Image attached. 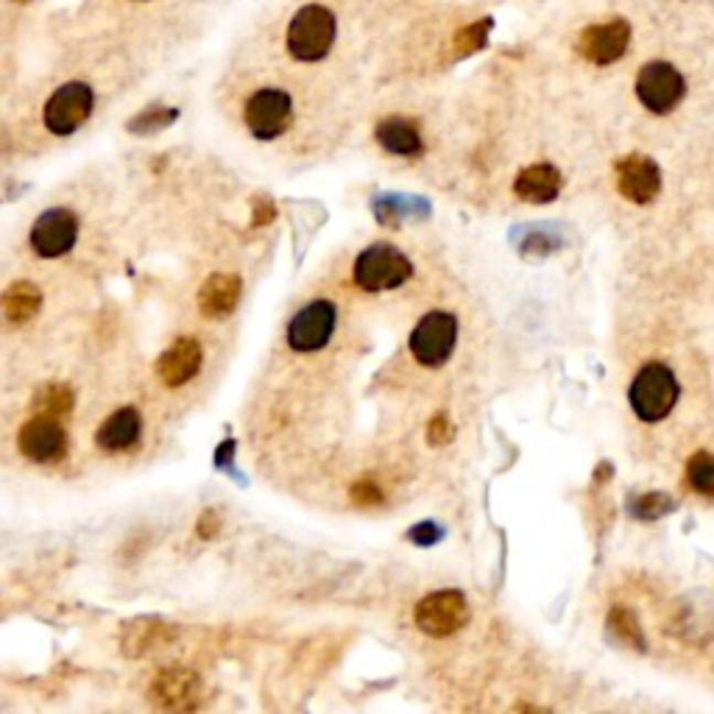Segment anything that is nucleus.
I'll return each instance as SVG.
<instances>
[{
  "label": "nucleus",
  "mask_w": 714,
  "mask_h": 714,
  "mask_svg": "<svg viewBox=\"0 0 714 714\" xmlns=\"http://www.w3.org/2000/svg\"><path fill=\"white\" fill-rule=\"evenodd\" d=\"M617 191L634 204H650L661 191V171L650 156L628 154L617 162Z\"/></svg>",
  "instance_id": "14"
},
{
  "label": "nucleus",
  "mask_w": 714,
  "mask_h": 714,
  "mask_svg": "<svg viewBox=\"0 0 714 714\" xmlns=\"http://www.w3.org/2000/svg\"><path fill=\"white\" fill-rule=\"evenodd\" d=\"M608 625H612V631L617 634L623 642L642 648V631H639V623L631 612L617 608V612H612V617H608Z\"/></svg>",
  "instance_id": "25"
},
{
  "label": "nucleus",
  "mask_w": 714,
  "mask_h": 714,
  "mask_svg": "<svg viewBox=\"0 0 714 714\" xmlns=\"http://www.w3.org/2000/svg\"><path fill=\"white\" fill-rule=\"evenodd\" d=\"M140 433H143V416L138 408H120L112 416L104 419L96 433V444L104 453H123L138 444Z\"/></svg>",
  "instance_id": "18"
},
{
  "label": "nucleus",
  "mask_w": 714,
  "mask_h": 714,
  "mask_svg": "<svg viewBox=\"0 0 714 714\" xmlns=\"http://www.w3.org/2000/svg\"><path fill=\"white\" fill-rule=\"evenodd\" d=\"M149 697L154 706L167 708V712L196 708L198 697H202V679L193 673L191 667H182V664L162 667L160 673L151 679Z\"/></svg>",
  "instance_id": "12"
},
{
  "label": "nucleus",
  "mask_w": 714,
  "mask_h": 714,
  "mask_svg": "<svg viewBox=\"0 0 714 714\" xmlns=\"http://www.w3.org/2000/svg\"><path fill=\"white\" fill-rule=\"evenodd\" d=\"M42 291L34 282H12L3 293V316L9 324H25L40 313Z\"/></svg>",
  "instance_id": "20"
},
{
  "label": "nucleus",
  "mask_w": 714,
  "mask_h": 714,
  "mask_svg": "<svg viewBox=\"0 0 714 714\" xmlns=\"http://www.w3.org/2000/svg\"><path fill=\"white\" fill-rule=\"evenodd\" d=\"M204 366V349L196 338L185 335V338H176L156 360V375L165 382L167 388L187 386L193 377L202 371Z\"/></svg>",
  "instance_id": "15"
},
{
  "label": "nucleus",
  "mask_w": 714,
  "mask_h": 714,
  "mask_svg": "<svg viewBox=\"0 0 714 714\" xmlns=\"http://www.w3.org/2000/svg\"><path fill=\"white\" fill-rule=\"evenodd\" d=\"M686 93V82L670 62H648L637 76V98L648 112H673Z\"/></svg>",
  "instance_id": "9"
},
{
  "label": "nucleus",
  "mask_w": 714,
  "mask_h": 714,
  "mask_svg": "<svg viewBox=\"0 0 714 714\" xmlns=\"http://www.w3.org/2000/svg\"><path fill=\"white\" fill-rule=\"evenodd\" d=\"M93 107H96L93 87L84 82H67L48 98V104L42 109V123L56 138H67L87 123Z\"/></svg>",
  "instance_id": "6"
},
{
  "label": "nucleus",
  "mask_w": 714,
  "mask_h": 714,
  "mask_svg": "<svg viewBox=\"0 0 714 714\" xmlns=\"http://www.w3.org/2000/svg\"><path fill=\"white\" fill-rule=\"evenodd\" d=\"M274 204H271V198H260V202L255 204V218H251V227H266V224H271L274 220Z\"/></svg>",
  "instance_id": "31"
},
{
  "label": "nucleus",
  "mask_w": 714,
  "mask_h": 714,
  "mask_svg": "<svg viewBox=\"0 0 714 714\" xmlns=\"http://www.w3.org/2000/svg\"><path fill=\"white\" fill-rule=\"evenodd\" d=\"M73 405H76V393L65 382H48V386L36 388L34 399H31V411L48 413V416L56 419L71 416Z\"/></svg>",
  "instance_id": "21"
},
{
  "label": "nucleus",
  "mask_w": 714,
  "mask_h": 714,
  "mask_svg": "<svg viewBox=\"0 0 714 714\" xmlns=\"http://www.w3.org/2000/svg\"><path fill=\"white\" fill-rule=\"evenodd\" d=\"M679 393L681 388L673 371L667 369L664 364H648L634 377L628 402H631V411L637 413V419L656 424L670 416V411L679 402Z\"/></svg>",
  "instance_id": "2"
},
{
  "label": "nucleus",
  "mask_w": 714,
  "mask_h": 714,
  "mask_svg": "<svg viewBox=\"0 0 714 714\" xmlns=\"http://www.w3.org/2000/svg\"><path fill=\"white\" fill-rule=\"evenodd\" d=\"M491 25H495V20L491 18H483V20H477V23L464 25V29H461L453 40L455 56H458V60H464V56H472V54H477L480 48H486V40H488V34H491Z\"/></svg>",
  "instance_id": "22"
},
{
  "label": "nucleus",
  "mask_w": 714,
  "mask_h": 714,
  "mask_svg": "<svg viewBox=\"0 0 714 714\" xmlns=\"http://www.w3.org/2000/svg\"><path fill=\"white\" fill-rule=\"evenodd\" d=\"M413 274V262L408 260L397 246L391 244H371L357 255L351 277L355 285L366 293H382L402 288Z\"/></svg>",
  "instance_id": "3"
},
{
  "label": "nucleus",
  "mask_w": 714,
  "mask_h": 714,
  "mask_svg": "<svg viewBox=\"0 0 714 714\" xmlns=\"http://www.w3.org/2000/svg\"><path fill=\"white\" fill-rule=\"evenodd\" d=\"M335 324H338V307L327 299L304 304L288 324V346L299 355L318 351L333 340Z\"/></svg>",
  "instance_id": "8"
},
{
  "label": "nucleus",
  "mask_w": 714,
  "mask_h": 714,
  "mask_svg": "<svg viewBox=\"0 0 714 714\" xmlns=\"http://www.w3.org/2000/svg\"><path fill=\"white\" fill-rule=\"evenodd\" d=\"M628 45H631V25L625 20L589 25L577 36V54L592 65H614L617 60H623Z\"/></svg>",
  "instance_id": "13"
},
{
  "label": "nucleus",
  "mask_w": 714,
  "mask_h": 714,
  "mask_svg": "<svg viewBox=\"0 0 714 714\" xmlns=\"http://www.w3.org/2000/svg\"><path fill=\"white\" fill-rule=\"evenodd\" d=\"M20 453L34 464H56L67 453V430L62 419L34 413L18 433Z\"/></svg>",
  "instance_id": "10"
},
{
  "label": "nucleus",
  "mask_w": 714,
  "mask_h": 714,
  "mask_svg": "<svg viewBox=\"0 0 714 714\" xmlns=\"http://www.w3.org/2000/svg\"><path fill=\"white\" fill-rule=\"evenodd\" d=\"M667 508H673V502L667 500V497H661V495L639 497V500L634 502V513H637V517H642V519L661 517V513H664Z\"/></svg>",
  "instance_id": "27"
},
{
  "label": "nucleus",
  "mask_w": 714,
  "mask_h": 714,
  "mask_svg": "<svg viewBox=\"0 0 714 714\" xmlns=\"http://www.w3.org/2000/svg\"><path fill=\"white\" fill-rule=\"evenodd\" d=\"M240 293H244L240 277L213 274L204 282L202 291H198V310H202V316L209 318V322L229 318L235 313V307H238Z\"/></svg>",
  "instance_id": "17"
},
{
  "label": "nucleus",
  "mask_w": 714,
  "mask_h": 714,
  "mask_svg": "<svg viewBox=\"0 0 714 714\" xmlns=\"http://www.w3.org/2000/svg\"><path fill=\"white\" fill-rule=\"evenodd\" d=\"M78 240V218L73 209L67 207H51L34 220L31 227L29 244L45 260H56L65 257L67 251L76 246Z\"/></svg>",
  "instance_id": "11"
},
{
  "label": "nucleus",
  "mask_w": 714,
  "mask_h": 714,
  "mask_svg": "<svg viewBox=\"0 0 714 714\" xmlns=\"http://www.w3.org/2000/svg\"><path fill=\"white\" fill-rule=\"evenodd\" d=\"M244 123L257 140H277L293 123V98L277 87L257 89L244 107Z\"/></svg>",
  "instance_id": "7"
},
{
  "label": "nucleus",
  "mask_w": 714,
  "mask_h": 714,
  "mask_svg": "<svg viewBox=\"0 0 714 714\" xmlns=\"http://www.w3.org/2000/svg\"><path fill=\"white\" fill-rule=\"evenodd\" d=\"M413 619H416L422 634L433 639H446L469 623V603H466L464 592L439 589L416 603Z\"/></svg>",
  "instance_id": "5"
},
{
  "label": "nucleus",
  "mask_w": 714,
  "mask_h": 714,
  "mask_svg": "<svg viewBox=\"0 0 714 714\" xmlns=\"http://www.w3.org/2000/svg\"><path fill=\"white\" fill-rule=\"evenodd\" d=\"M441 536H444V530H441L435 522H419L408 530V539H411L413 544H422V548H430V544L441 542Z\"/></svg>",
  "instance_id": "29"
},
{
  "label": "nucleus",
  "mask_w": 714,
  "mask_h": 714,
  "mask_svg": "<svg viewBox=\"0 0 714 714\" xmlns=\"http://www.w3.org/2000/svg\"><path fill=\"white\" fill-rule=\"evenodd\" d=\"M218 530H220L218 511H213V508H207V511H204L202 517H198L196 536H198V539H215V536H218Z\"/></svg>",
  "instance_id": "30"
},
{
  "label": "nucleus",
  "mask_w": 714,
  "mask_h": 714,
  "mask_svg": "<svg viewBox=\"0 0 714 714\" xmlns=\"http://www.w3.org/2000/svg\"><path fill=\"white\" fill-rule=\"evenodd\" d=\"M564 178L561 171L550 162H536L519 171V176L513 178V193L528 204H550L559 198Z\"/></svg>",
  "instance_id": "16"
},
{
  "label": "nucleus",
  "mask_w": 714,
  "mask_h": 714,
  "mask_svg": "<svg viewBox=\"0 0 714 714\" xmlns=\"http://www.w3.org/2000/svg\"><path fill=\"white\" fill-rule=\"evenodd\" d=\"M428 441L430 446H444L446 441H453V424H450V419H446L444 413H435V416L430 419Z\"/></svg>",
  "instance_id": "28"
},
{
  "label": "nucleus",
  "mask_w": 714,
  "mask_h": 714,
  "mask_svg": "<svg viewBox=\"0 0 714 714\" xmlns=\"http://www.w3.org/2000/svg\"><path fill=\"white\" fill-rule=\"evenodd\" d=\"M335 34H338L335 14L322 3H310L299 9L296 18L288 25V54L296 62H322L335 45Z\"/></svg>",
  "instance_id": "1"
},
{
  "label": "nucleus",
  "mask_w": 714,
  "mask_h": 714,
  "mask_svg": "<svg viewBox=\"0 0 714 714\" xmlns=\"http://www.w3.org/2000/svg\"><path fill=\"white\" fill-rule=\"evenodd\" d=\"M377 143L393 156H416L422 154L424 143L422 134H419L416 123L408 118H386L377 123L375 131Z\"/></svg>",
  "instance_id": "19"
},
{
  "label": "nucleus",
  "mask_w": 714,
  "mask_h": 714,
  "mask_svg": "<svg viewBox=\"0 0 714 714\" xmlns=\"http://www.w3.org/2000/svg\"><path fill=\"white\" fill-rule=\"evenodd\" d=\"M176 118H178V109L149 107V109H143L138 118L129 120V131H134V134H154V131L171 126Z\"/></svg>",
  "instance_id": "24"
},
{
  "label": "nucleus",
  "mask_w": 714,
  "mask_h": 714,
  "mask_svg": "<svg viewBox=\"0 0 714 714\" xmlns=\"http://www.w3.org/2000/svg\"><path fill=\"white\" fill-rule=\"evenodd\" d=\"M458 340V318L446 310H430L411 333V355L428 369H439L450 360Z\"/></svg>",
  "instance_id": "4"
},
{
  "label": "nucleus",
  "mask_w": 714,
  "mask_h": 714,
  "mask_svg": "<svg viewBox=\"0 0 714 714\" xmlns=\"http://www.w3.org/2000/svg\"><path fill=\"white\" fill-rule=\"evenodd\" d=\"M349 497H351V502H355L357 508H377V506H382V500H386L382 488L377 486V483H371V480L355 483V486H351V491H349Z\"/></svg>",
  "instance_id": "26"
},
{
  "label": "nucleus",
  "mask_w": 714,
  "mask_h": 714,
  "mask_svg": "<svg viewBox=\"0 0 714 714\" xmlns=\"http://www.w3.org/2000/svg\"><path fill=\"white\" fill-rule=\"evenodd\" d=\"M686 480L695 488L697 495L714 497V455L695 453L686 464Z\"/></svg>",
  "instance_id": "23"
}]
</instances>
